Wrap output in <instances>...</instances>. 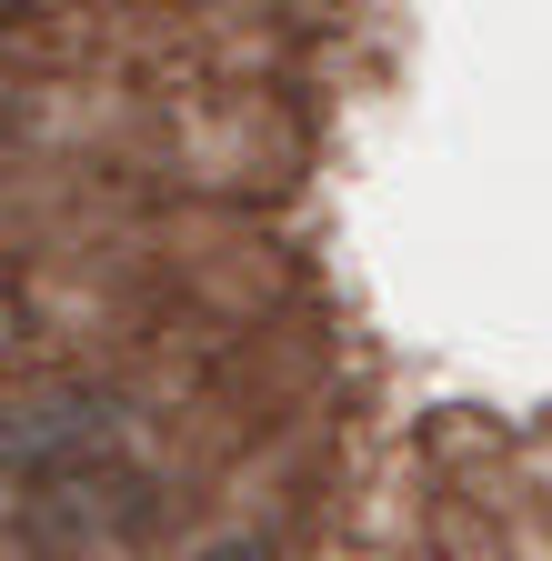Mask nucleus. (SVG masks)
I'll list each match as a JSON object with an SVG mask.
<instances>
[{
  "label": "nucleus",
  "instance_id": "1",
  "mask_svg": "<svg viewBox=\"0 0 552 561\" xmlns=\"http://www.w3.org/2000/svg\"><path fill=\"white\" fill-rule=\"evenodd\" d=\"M121 461V401L91 381H31L21 401H0V481L11 491H50L71 471Z\"/></svg>",
  "mask_w": 552,
  "mask_h": 561
},
{
  "label": "nucleus",
  "instance_id": "2",
  "mask_svg": "<svg viewBox=\"0 0 552 561\" xmlns=\"http://www.w3.org/2000/svg\"><path fill=\"white\" fill-rule=\"evenodd\" d=\"M142 522H151V481L131 461H101V471H71L50 491H21V531L41 551H121Z\"/></svg>",
  "mask_w": 552,
  "mask_h": 561
},
{
  "label": "nucleus",
  "instance_id": "3",
  "mask_svg": "<svg viewBox=\"0 0 552 561\" xmlns=\"http://www.w3.org/2000/svg\"><path fill=\"white\" fill-rule=\"evenodd\" d=\"M191 561H271V541H251V531H232V541H212V551H191Z\"/></svg>",
  "mask_w": 552,
  "mask_h": 561
},
{
  "label": "nucleus",
  "instance_id": "4",
  "mask_svg": "<svg viewBox=\"0 0 552 561\" xmlns=\"http://www.w3.org/2000/svg\"><path fill=\"white\" fill-rule=\"evenodd\" d=\"M11 341H21V301H11V291H0V351H11Z\"/></svg>",
  "mask_w": 552,
  "mask_h": 561
}]
</instances>
